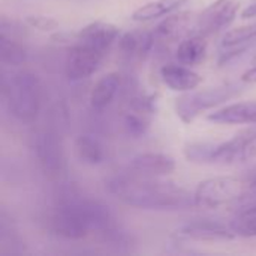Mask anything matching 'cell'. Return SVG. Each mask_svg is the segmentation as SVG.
I'll return each mask as SVG.
<instances>
[{
	"label": "cell",
	"instance_id": "cell-3",
	"mask_svg": "<svg viewBox=\"0 0 256 256\" xmlns=\"http://www.w3.org/2000/svg\"><path fill=\"white\" fill-rule=\"evenodd\" d=\"M190 162L212 165H242L256 158V128L246 129L231 140L214 142H192L184 147Z\"/></svg>",
	"mask_w": 256,
	"mask_h": 256
},
{
	"label": "cell",
	"instance_id": "cell-24",
	"mask_svg": "<svg viewBox=\"0 0 256 256\" xmlns=\"http://www.w3.org/2000/svg\"><path fill=\"white\" fill-rule=\"evenodd\" d=\"M12 225H10V219L6 218L2 212H0V238H6V237H12Z\"/></svg>",
	"mask_w": 256,
	"mask_h": 256
},
{
	"label": "cell",
	"instance_id": "cell-22",
	"mask_svg": "<svg viewBox=\"0 0 256 256\" xmlns=\"http://www.w3.org/2000/svg\"><path fill=\"white\" fill-rule=\"evenodd\" d=\"M27 24L24 21H20L18 18L0 12V33L20 40L27 36Z\"/></svg>",
	"mask_w": 256,
	"mask_h": 256
},
{
	"label": "cell",
	"instance_id": "cell-13",
	"mask_svg": "<svg viewBox=\"0 0 256 256\" xmlns=\"http://www.w3.org/2000/svg\"><path fill=\"white\" fill-rule=\"evenodd\" d=\"M156 45V38L153 32L135 30L128 32L120 36L118 48L122 56L128 62H142Z\"/></svg>",
	"mask_w": 256,
	"mask_h": 256
},
{
	"label": "cell",
	"instance_id": "cell-2",
	"mask_svg": "<svg viewBox=\"0 0 256 256\" xmlns=\"http://www.w3.org/2000/svg\"><path fill=\"white\" fill-rule=\"evenodd\" d=\"M195 206L226 210L234 214L256 213V172L204 180L194 194Z\"/></svg>",
	"mask_w": 256,
	"mask_h": 256
},
{
	"label": "cell",
	"instance_id": "cell-9",
	"mask_svg": "<svg viewBox=\"0 0 256 256\" xmlns=\"http://www.w3.org/2000/svg\"><path fill=\"white\" fill-rule=\"evenodd\" d=\"M256 45V22L231 28L226 32L219 45V66H225L238 58Z\"/></svg>",
	"mask_w": 256,
	"mask_h": 256
},
{
	"label": "cell",
	"instance_id": "cell-19",
	"mask_svg": "<svg viewBox=\"0 0 256 256\" xmlns=\"http://www.w3.org/2000/svg\"><path fill=\"white\" fill-rule=\"evenodd\" d=\"M75 153L81 162L86 165H99L105 159V152L99 140L92 135H80L76 136L75 142Z\"/></svg>",
	"mask_w": 256,
	"mask_h": 256
},
{
	"label": "cell",
	"instance_id": "cell-16",
	"mask_svg": "<svg viewBox=\"0 0 256 256\" xmlns=\"http://www.w3.org/2000/svg\"><path fill=\"white\" fill-rule=\"evenodd\" d=\"M207 56V38L200 33H194L178 42L176 50L177 62L184 66H198Z\"/></svg>",
	"mask_w": 256,
	"mask_h": 256
},
{
	"label": "cell",
	"instance_id": "cell-25",
	"mask_svg": "<svg viewBox=\"0 0 256 256\" xmlns=\"http://www.w3.org/2000/svg\"><path fill=\"white\" fill-rule=\"evenodd\" d=\"M9 86H10V80H8V78L3 75V72H0V99H3L4 102L8 100Z\"/></svg>",
	"mask_w": 256,
	"mask_h": 256
},
{
	"label": "cell",
	"instance_id": "cell-21",
	"mask_svg": "<svg viewBox=\"0 0 256 256\" xmlns=\"http://www.w3.org/2000/svg\"><path fill=\"white\" fill-rule=\"evenodd\" d=\"M228 225L236 237H256V213L234 214Z\"/></svg>",
	"mask_w": 256,
	"mask_h": 256
},
{
	"label": "cell",
	"instance_id": "cell-4",
	"mask_svg": "<svg viewBox=\"0 0 256 256\" xmlns=\"http://www.w3.org/2000/svg\"><path fill=\"white\" fill-rule=\"evenodd\" d=\"M8 108L22 124L33 123L42 105V86L39 78L28 70H21L10 78Z\"/></svg>",
	"mask_w": 256,
	"mask_h": 256
},
{
	"label": "cell",
	"instance_id": "cell-7",
	"mask_svg": "<svg viewBox=\"0 0 256 256\" xmlns=\"http://www.w3.org/2000/svg\"><path fill=\"white\" fill-rule=\"evenodd\" d=\"M240 0H216L196 15V33L213 36L228 28L237 16Z\"/></svg>",
	"mask_w": 256,
	"mask_h": 256
},
{
	"label": "cell",
	"instance_id": "cell-11",
	"mask_svg": "<svg viewBox=\"0 0 256 256\" xmlns=\"http://www.w3.org/2000/svg\"><path fill=\"white\" fill-rule=\"evenodd\" d=\"M156 42L160 40L164 44L180 42L184 38L196 33V15L192 12H172L166 16L153 32Z\"/></svg>",
	"mask_w": 256,
	"mask_h": 256
},
{
	"label": "cell",
	"instance_id": "cell-26",
	"mask_svg": "<svg viewBox=\"0 0 256 256\" xmlns=\"http://www.w3.org/2000/svg\"><path fill=\"white\" fill-rule=\"evenodd\" d=\"M242 81L246 84H256V66L250 68L249 70H246L242 76Z\"/></svg>",
	"mask_w": 256,
	"mask_h": 256
},
{
	"label": "cell",
	"instance_id": "cell-17",
	"mask_svg": "<svg viewBox=\"0 0 256 256\" xmlns=\"http://www.w3.org/2000/svg\"><path fill=\"white\" fill-rule=\"evenodd\" d=\"M122 88V75L117 72H110L98 80L92 93H90V104L94 110L100 111L105 110L117 96Z\"/></svg>",
	"mask_w": 256,
	"mask_h": 256
},
{
	"label": "cell",
	"instance_id": "cell-14",
	"mask_svg": "<svg viewBox=\"0 0 256 256\" xmlns=\"http://www.w3.org/2000/svg\"><path fill=\"white\" fill-rule=\"evenodd\" d=\"M160 78L164 84L174 92H190L195 90L202 78L200 74L194 72L189 66L182 63H168L160 68Z\"/></svg>",
	"mask_w": 256,
	"mask_h": 256
},
{
	"label": "cell",
	"instance_id": "cell-27",
	"mask_svg": "<svg viewBox=\"0 0 256 256\" xmlns=\"http://www.w3.org/2000/svg\"><path fill=\"white\" fill-rule=\"evenodd\" d=\"M256 16V3L249 4L244 10H243V18H254Z\"/></svg>",
	"mask_w": 256,
	"mask_h": 256
},
{
	"label": "cell",
	"instance_id": "cell-1",
	"mask_svg": "<svg viewBox=\"0 0 256 256\" xmlns=\"http://www.w3.org/2000/svg\"><path fill=\"white\" fill-rule=\"evenodd\" d=\"M106 189L120 202L140 210L182 212L196 207L194 194L172 182L162 180V177H147L126 171L110 177Z\"/></svg>",
	"mask_w": 256,
	"mask_h": 256
},
{
	"label": "cell",
	"instance_id": "cell-6",
	"mask_svg": "<svg viewBox=\"0 0 256 256\" xmlns=\"http://www.w3.org/2000/svg\"><path fill=\"white\" fill-rule=\"evenodd\" d=\"M108 51L110 50L104 48L94 40L76 33L64 60V74L68 80L82 81L92 76L100 66Z\"/></svg>",
	"mask_w": 256,
	"mask_h": 256
},
{
	"label": "cell",
	"instance_id": "cell-5",
	"mask_svg": "<svg viewBox=\"0 0 256 256\" xmlns=\"http://www.w3.org/2000/svg\"><path fill=\"white\" fill-rule=\"evenodd\" d=\"M242 92H243V86L237 82H226L222 86H216L198 92L190 90V92H184L182 96L176 99L174 108L178 118L183 123L189 124L202 112L225 104L226 100L238 96Z\"/></svg>",
	"mask_w": 256,
	"mask_h": 256
},
{
	"label": "cell",
	"instance_id": "cell-10",
	"mask_svg": "<svg viewBox=\"0 0 256 256\" xmlns=\"http://www.w3.org/2000/svg\"><path fill=\"white\" fill-rule=\"evenodd\" d=\"M177 232L183 238L202 243H225L232 242L236 238L228 224H220L212 219H200L189 222L183 225Z\"/></svg>",
	"mask_w": 256,
	"mask_h": 256
},
{
	"label": "cell",
	"instance_id": "cell-23",
	"mask_svg": "<svg viewBox=\"0 0 256 256\" xmlns=\"http://www.w3.org/2000/svg\"><path fill=\"white\" fill-rule=\"evenodd\" d=\"M26 24L30 27V28H36L39 32H54L60 27L58 21L51 18V16H46V15H39V14H33V15H27L26 16Z\"/></svg>",
	"mask_w": 256,
	"mask_h": 256
},
{
	"label": "cell",
	"instance_id": "cell-28",
	"mask_svg": "<svg viewBox=\"0 0 256 256\" xmlns=\"http://www.w3.org/2000/svg\"><path fill=\"white\" fill-rule=\"evenodd\" d=\"M255 63H256V56H255Z\"/></svg>",
	"mask_w": 256,
	"mask_h": 256
},
{
	"label": "cell",
	"instance_id": "cell-18",
	"mask_svg": "<svg viewBox=\"0 0 256 256\" xmlns=\"http://www.w3.org/2000/svg\"><path fill=\"white\" fill-rule=\"evenodd\" d=\"M186 3H188V0H153V2H148L146 4L140 6L138 9H135L132 12L130 18L134 21H140V22L158 20V18H162V16H166V15L176 12Z\"/></svg>",
	"mask_w": 256,
	"mask_h": 256
},
{
	"label": "cell",
	"instance_id": "cell-12",
	"mask_svg": "<svg viewBox=\"0 0 256 256\" xmlns=\"http://www.w3.org/2000/svg\"><path fill=\"white\" fill-rule=\"evenodd\" d=\"M176 160L164 153H141L130 159L128 171L147 177H165L174 172Z\"/></svg>",
	"mask_w": 256,
	"mask_h": 256
},
{
	"label": "cell",
	"instance_id": "cell-15",
	"mask_svg": "<svg viewBox=\"0 0 256 256\" xmlns=\"http://www.w3.org/2000/svg\"><path fill=\"white\" fill-rule=\"evenodd\" d=\"M216 124H249L256 123V102H238L224 106L208 117Z\"/></svg>",
	"mask_w": 256,
	"mask_h": 256
},
{
	"label": "cell",
	"instance_id": "cell-20",
	"mask_svg": "<svg viewBox=\"0 0 256 256\" xmlns=\"http://www.w3.org/2000/svg\"><path fill=\"white\" fill-rule=\"evenodd\" d=\"M27 60L26 48L20 44V40H15L3 33H0V63L18 66L22 64Z\"/></svg>",
	"mask_w": 256,
	"mask_h": 256
},
{
	"label": "cell",
	"instance_id": "cell-8",
	"mask_svg": "<svg viewBox=\"0 0 256 256\" xmlns=\"http://www.w3.org/2000/svg\"><path fill=\"white\" fill-rule=\"evenodd\" d=\"M33 152L40 168L50 176H58L64 170V153L62 141L52 130H42L34 135Z\"/></svg>",
	"mask_w": 256,
	"mask_h": 256
}]
</instances>
